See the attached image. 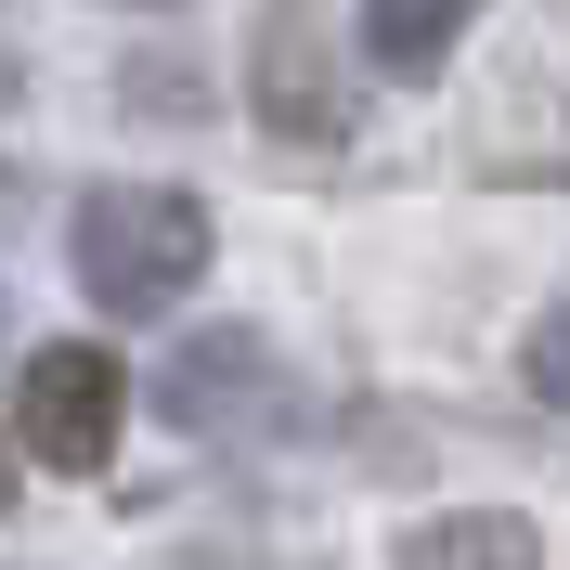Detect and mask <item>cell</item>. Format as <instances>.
<instances>
[{"label": "cell", "instance_id": "6", "mask_svg": "<svg viewBox=\"0 0 570 570\" xmlns=\"http://www.w3.org/2000/svg\"><path fill=\"white\" fill-rule=\"evenodd\" d=\"M466 13H480V0H363V52H376L390 78H428L466 39Z\"/></svg>", "mask_w": 570, "mask_h": 570}, {"label": "cell", "instance_id": "1", "mask_svg": "<svg viewBox=\"0 0 570 570\" xmlns=\"http://www.w3.org/2000/svg\"><path fill=\"white\" fill-rule=\"evenodd\" d=\"M208 247H220L208 208L169 195V181H105V195H78V220H66L78 285H91V312H117V324H156L181 285L208 273Z\"/></svg>", "mask_w": 570, "mask_h": 570}, {"label": "cell", "instance_id": "5", "mask_svg": "<svg viewBox=\"0 0 570 570\" xmlns=\"http://www.w3.org/2000/svg\"><path fill=\"white\" fill-rule=\"evenodd\" d=\"M259 117H273V130H337V91H324V39L298 27V13H273V27H259Z\"/></svg>", "mask_w": 570, "mask_h": 570}, {"label": "cell", "instance_id": "2", "mask_svg": "<svg viewBox=\"0 0 570 570\" xmlns=\"http://www.w3.org/2000/svg\"><path fill=\"white\" fill-rule=\"evenodd\" d=\"M117 428H130V376H117V351H91V337H52V351H27V390H13V441H27L39 466L91 480V466L117 454Z\"/></svg>", "mask_w": 570, "mask_h": 570}, {"label": "cell", "instance_id": "4", "mask_svg": "<svg viewBox=\"0 0 570 570\" xmlns=\"http://www.w3.org/2000/svg\"><path fill=\"white\" fill-rule=\"evenodd\" d=\"M390 570H544V532L519 505H454V519H415Z\"/></svg>", "mask_w": 570, "mask_h": 570}, {"label": "cell", "instance_id": "7", "mask_svg": "<svg viewBox=\"0 0 570 570\" xmlns=\"http://www.w3.org/2000/svg\"><path fill=\"white\" fill-rule=\"evenodd\" d=\"M519 376H532V390H544V402L570 415V298H558V312L532 324V351H519Z\"/></svg>", "mask_w": 570, "mask_h": 570}, {"label": "cell", "instance_id": "8", "mask_svg": "<svg viewBox=\"0 0 570 570\" xmlns=\"http://www.w3.org/2000/svg\"><path fill=\"white\" fill-rule=\"evenodd\" d=\"M0 505H13V454H0Z\"/></svg>", "mask_w": 570, "mask_h": 570}, {"label": "cell", "instance_id": "3", "mask_svg": "<svg viewBox=\"0 0 570 570\" xmlns=\"http://www.w3.org/2000/svg\"><path fill=\"white\" fill-rule=\"evenodd\" d=\"M156 402H169V428H195V441H247V428L285 415V363H273L259 324H208V337H181V351H169Z\"/></svg>", "mask_w": 570, "mask_h": 570}]
</instances>
